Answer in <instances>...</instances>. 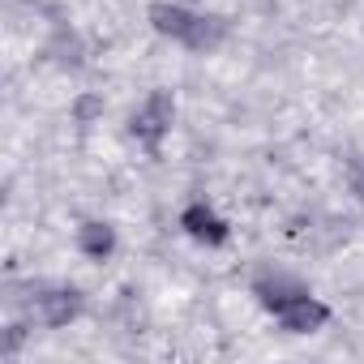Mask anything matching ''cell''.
I'll return each instance as SVG.
<instances>
[{
    "label": "cell",
    "mask_w": 364,
    "mask_h": 364,
    "mask_svg": "<svg viewBox=\"0 0 364 364\" xmlns=\"http://www.w3.org/2000/svg\"><path fill=\"white\" fill-rule=\"evenodd\" d=\"M82 317V291L77 287H43L35 296V321L48 330H65Z\"/></svg>",
    "instance_id": "obj_4"
},
{
    "label": "cell",
    "mask_w": 364,
    "mask_h": 364,
    "mask_svg": "<svg viewBox=\"0 0 364 364\" xmlns=\"http://www.w3.org/2000/svg\"><path fill=\"white\" fill-rule=\"evenodd\" d=\"M99 116H103V99H95V95H82V99L73 103V124H82V129H86V124H95Z\"/></svg>",
    "instance_id": "obj_9"
},
{
    "label": "cell",
    "mask_w": 364,
    "mask_h": 364,
    "mask_svg": "<svg viewBox=\"0 0 364 364\" xmlns=\"http://www.w3.org/2000/svg\"><path fill=\"white\" fill-rule=\"evenodd\" d=\"M193 14H198V9H189V5H176V0H154V5L146 9V18H150L154 35H163V39H176V43L189 35V26H193Z\"/></svg>",
    "instance_id": "obj_7"
},
{
    "label": "cell",
    "mask_w": 364,
    "mask_h": 364,
    "mask_svg": "<svg viewBox=\"0 0 364 364\" xmlns=\"http://www.w3.org/2000/svg\"><path fill=\"white\" fill-rule=\"evenodd\" d=\"M270 317L279 321L283 334H317V330L330 321V304L317 300L313 291H300V296H291L287 304H279Z\"/></svg>",
    "instance_id": "obj_2"
},
{
    "label": "cell",
    "mask_w": 364,
    "mask_h": 364,
    "mask_svg": "<svg viewBox=\"0 0 364 364\" xmlns=\"http://www.w3.org/2000/svg\"><path fill=\"white\" fill-rule=\"evenodd\" d=\"M171 120H176V99H171V90H150V95H146V103L133 112L129 133H133L150 154H159L163 137L171 133Z\"/></svg>",
    "instance_id": "obj_1"
},
{
    "label": "cell",
    "mask_w": 364,
    "mask_h": 364,
    "mask_svg": "<svg viewBox=\"0 0 364 364\" xmlns=\"http://www.w3.org/2000/svg\"><path fill=\"white\" fill-rule=\"evenodd\" d=\"M73 245H77V253H82V257H90V262H107V257L116 253V228H112V223H103V219H90V223H82V228H77Z\"/></svg>",
    "instance_id": "obj_8"
},
{
    "label": "cell",
    "mask_w": 364,
    "mask_h": 364,
    "mask_svg": "<svg viewBox=\"0 0 364 364\" xmlns=\"http://www.w3.org/2000/svg\"><path fill=\"white\" fill-rule=\"evenodd\" d=\"M180 228H185V236H189L193 245H206V249H219V245H228V236H232L228 219H223L215 206H206V202H189L185 210H180Z\"/></svg>",
    "instance_id": "obj_3"
},
{
    "label": "cell",
    "mask_w": 364,
    "mask_h": 364,
    "mask_svg": "<svg viewBox=\"0 0 364 364\" xmlns=\"http://www.w3.org/2000/svg\"><path fill=\"white\" fill-rule=\"evenodd\" d=\"M300 291H309L296 274H287V270H262L257 279H253V296H257V304L266 309V313H274L279 304H287L291 296H300Z\"/></svg>",
    "instance_id": "obj_5"
},
{
    "label": "cell",
    "mask_w": 364,
    "mask_h": 364,
    "mask_svg": "<svg viewBox=\"0 0 364 364\" xmlns=\"http://www.w3.org/2000/svg\"><path fill=\"white\" fill-rule=\"evenodd\" d=\"M223 39H228V18H219V14H202V9H198L189 35L180 39V48H189V52H198V56H210V52L223 48Z\"/></svg>",
    "instance_id": "obj_6"
}]
</instances>
